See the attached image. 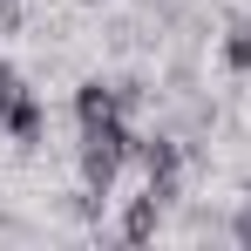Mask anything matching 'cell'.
<instances>
[{"label":"cell","mask_w":251,"mask_h":251,"mask_svg":"<svg viewBox=\"0 0 251 251\" xmlns=\"http://www.w3.org/2000/svg\"><path fill=\"white\" fill-rule=\"evenodd\" d=\"M136 163H143V183H176L183 176V143L176 136H136Z\"/></svg>","instance_id":"3957f363"},{"label":"cell","mask_w":251,"mask_h":251,"mask_svg":"<svg viewBox=\"0 0 251 251\" xmlns=\"http://www.w3.org/2000/svg\"><path fill=\"white\" fill-rule=\"evenodd\" d=\"M21 21H27L21 0H0V34H21Z\"/></svg>","instance_id":"ba28073f"},{"label":"cell","mask_w":251,"mask_h":251,"mask_svg":"<svg viewBox=\"0 0 251 251\" xmlns=\"http://www.w3.org/2000/svg\"><path fill=\"white\" fill-rule=\"evenodd\" d=\"M109 116H123V102H116V82H82L75 88V123L82 129H95V123H109Z\"/></svg>","instance_id":"277c9868"},{"label":"cell","mask_w":251,"mask_h":251,"mask_svg":"<svg viewBox=\"0 0 251 251\" xmlns=\"http://www.w3.org/2000/svg\"><path fill=\"white\" fill-rule=\"evenodd\" d=\"M21 95H27V88H21V75H14V68L0 61V123H7V109H14Z\"/></svg>","instance_id":"52a82bcc"},{"label":"cell","mask_w":251,"mask_h":251,"mask_svg":"<svg viewBox=\"0 0 251 251\" xmlns=\"http://www.w3.org/2000/svg\"><path fill=\"white\" fill-rule=\"evenodd\" d=\"M163 210H170V197L156 190V183H143V190L129 197V210H123V238L129 245H150V238L163 231Z\"/></svg>","instance_id":"7a4b0ae2"},{"label":"cell","mask_w":251,"mask_h":251,"mask_svg":"<svg viewBox=\"0 0 251 251\" xmlns=\"http://www.w3.org/2000/svg\"><path fill=\"white\" fill-rule=\"evenodd\" d=\"M224 68H238V75L251 68V21H231L224 27Z\"/></svg>","instance_id":"8992f818"},{"label":"cell","mask_w":251,"mask_h":251,"mask_svg":"<svg viewBox=\"0 0 251 251\" xmlns=\"http://www.w3.org/2000/svg\"><path fill=\"white\" fill-rule=\"evenodd\" d=\"M231 238H238V245H251V204L238 210V217H231Z\"/></svg>","instance_id":"9c48e42d"},{"label":"cell","mask_w":251,"mask_h":251,"mask_svg":"<svg viewBox=\"0 0 251 251\" xmlns=\"http://www.w3.org/2000/svg\"><path fill=\"white\" fill-rule=\"evenodd\" d=\"M0 129H7L21 150H41V136H48V109L34 102V95H21V102L7 109V123H0Z\"/></svg>","instance_id":"5b68a950"},{"label":"cell","mask_w":251,"mask_h":251,"mask_svg":"<svg viewBox=\"0 0 251 251\" xmlns=\"http://www.w3.org/2000/svg\"><path fill=\"white\" fill-rule=\"evenodd\" d=\"M129 156H136V129H129L123 116H109V123L82 129V156H75V163H82V190H95V197H109Z\"/></svg>","instance_id":"6da1fadb"}]
</instances>
